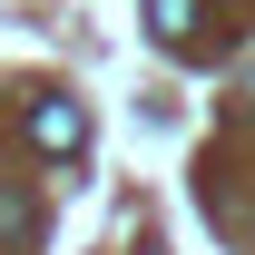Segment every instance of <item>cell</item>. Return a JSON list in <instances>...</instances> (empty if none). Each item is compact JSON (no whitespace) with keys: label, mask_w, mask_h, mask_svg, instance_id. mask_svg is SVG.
Instances as JSON below:
<instances>
[{"label":"cell","mask_w":255,"mask_h":255,"mask_svg":"<svg viewBox=\"0 0 255 255\" xmlns=\"http://www.w3.org/2000/svg\"><path fill=\"white\" fill-rule=\"evenodd\" d=\"M147 30H157L167 49H187V39L206 30V0H147Z\"/></svg>","instance_id":"2"},{"label":"cell","mask_w":255,"mask_h":255,"mask_svg":"<svg viewBox=\"0 0 255 255\" xmlns=\"http://www.w3.org/2000/svg\"><path fill=\"white\" fill-rule=\"evenodd\" d=\"M30 147L39 157H79V147H89V108H79V98H30Z\"/></svg>","instance_id":"1"},{"label":"cell","mask_w":255,"mask_h":255,"mask_svg":"<svg viewBox=\"0 0 255 255\" xmlns=\"http://www.w3.org/2000/svg\"><path fill=\"white\" fill-rule=\"evenodd\" d=\"M30 236H39V206L20 187H0V246H30Z\"/></svg>","instance_id":"3"}]
</instances>
